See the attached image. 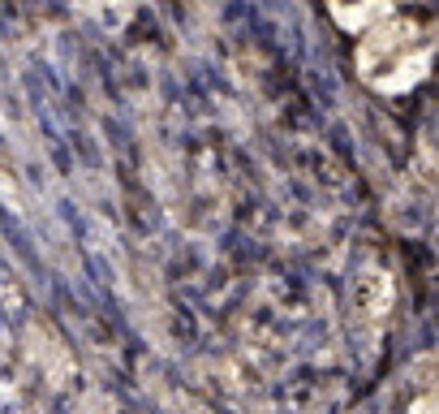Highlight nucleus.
Instances as JSON below:
<instances>
[{"label": "nucleus", "mask_w": 439, "mask_h": 414, "mask_svg": "<svg viewBox=\"0 0 439 414\" xmlns=\"http://www.w3.org/2000/svg\"><path fill=\"white\" fill-rule=\"evenodd\" d=\"M431 61V39L426 30H418L414 18L388 13L383 22H375L370 30H362L358 43V74L375 86V91H405L426 74Z\"/></svg>", "instance_id": "1"}, {"label": "nucleus", "mask_w": 439, "mask_h": 414, "mask_svg": "<svg viewBox=\"0 0 439 414\" xmlns=\"http://www.w3.org/2000/svg\"><path fill=\"white\" fill-rule=\"evenodd\" d=\"M327 9H332V18H336L345 30H353V35H362V30H370L375 22H383L388 13H397L392 0H327Z\"/></svg>", "instance_id": "2"}]
</instances>
